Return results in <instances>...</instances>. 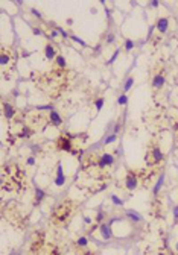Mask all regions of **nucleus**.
<instances>
[{
    "instance_id": "1",
    "label": "nucleus",
    "mask_w": 178,
    "mask_h": 255,
    "mask_svg": "<svg viewBox=\"0 0 178 255\" xmlns=\"http://www.w3.org/2000/svg\"><path fill=\"white\" fill-rule=\"evenodd\" d=\"M73 214V202L70 200H64L61 205H58L54 213H52V220L56 225H63L69 220V217Z\"/></svg>"
},
{
    "instance_id": "2",
    "label": "nucleus",
    "mask_w": 178,
    "mask_h": 255,
    "mask_svg": "<svg viewBox=\"0 0 178 255\" xmlns=\"http://www.w3.org/2000/svg\"><path fill=\"white\" fill-rule=\"evenodd\" d=\"M72 137L69 134H64L56 140V147L59 150H65V152H70V153H76V150H73V144H72Z\"/></svg>"
},
{
    "instance_id": "3",
    "label": "nucleus",
    "mask_w": 178,
    "mask_h": 255,
    "mask_svg": "<svg viewBox=\"0 0 178 255\" xmlns=\"http://www.w3.org/2000/svg\"><path fill=\"white\" fill-rule=\"evenodd\" d=\"M163 161V152L160 150V147H152L148 153H146V163L148 164H158Z\"/></svg>"
},
{
    "instance_id": "4",
    "label": "nucleus",
    "mask_w": 178,
    "mask_h": 255,
    "mask_svg": "<svg viewBox=\"0 0 178 255\" xmlns=\"http://www.w3.org/2000/svg\"><path fill=\"white\" fill-rule=\"evenodd\" d=\"M138 185V179H137V173L133 170H128L127 178H125V187L128 190H136Z\"/></svg>"
},
{
    "instance_id": "5",
    "label": "nucleus",
    "mask_w": 178,
    "mask_h": 255,
    "mask_svg": "<svg viewBox=\"0 0 178 255\" xmlns=\"http://www.w3.org/2000/svg\"><path fill=\"white\" fill-rule=\"evenodd\" d=\"M97 166L101 167V169H104V167H111L114 164V155H111V153H102L101 157L97 158Z\"/></svg>"
},
{
    "instance_id": "6",
    "label": "nucleus",
    "mask_w": 178,
    "mask_h": 255,
    "mask_svg": "<svg viewBox=\"0 0 178 255\" xmlns=\"http://www.w3.org/2000/svg\"><path fill=\"white\" fill-rule=\"evenodd\" d=\"M99 231H101V236H102L104 240L113 238V229H111V223H101V226H99Z\"/></svg>"
},
{
    "instance_id": "7",
    "label": "nucleus",
    "mask_w": 178,
    "mask_h": 255,
    "mask_svg": "<svg viewBox=\"0 0 178 255\" xmlns=\"http://www.w3.org/2000/svg\"><path fill=\"white\" fill-rule=\"evenodd\" d=\"M49 123L52 126H61L63 125V117L59 116V112L58 111H50L49 112Z\"/></svg>"
},
{
    "instance_id": "8",
    "label": "nucleus",
    "mask_w": 178,
    "mask_h": 255,
    "mask_svg": "<svg viewBox=\"0 0 178 255\" xmlns=\"http://www.w3.org/2000/svg\"><path fill=\"white\" fill-rule=\"evenodd\" d=\"M15 114H17V111H15V108H14L11 103H8V102L3 103V116H5L6 118H8V120L14 118Z\"/></svg>"
},
{
    "instance_id": "9",
    "label": "nucleus",
    "mask_w": 178,
    "mask_h": 255,
    "mask_svg": "<svg viewBox=\"0 0 178 255\" xmlns=\"http://www.w3.org/2000/svg\"><path fill=\"white\" fill-rule=\"evenodd\" d=\"M168 26H169V18L168 17H160V18L157 20L155 28L158 29V32H160V33H166Z\"/></svg>"
},
{
    "instance_id": "10",
    "label": "nucleus",
    "mask_w": 178,
    "mask_h": 255,
    "mask_svg": "<svg viewBox=\"0 0 178 255\" xmlns=\"http://www.w3.org/2000/svg\"><path fill=\"white\" fill-rule=\"evenodd\" d=\"M44 56L47 58V59H50V61H52V59H55V58L58 56V53H56L55 47H54V46H52L50 43H47V44L44 46Z\"/></svg>"
},
{
    "instance_id": "11",
    "label": "nucleus",
    "mask_w": 178,
    "mask_h": 255,
    "mask_svg": "<svg viewBox=\"0 0 178 255\" xmlns=\"http://www.w3.org/2000/svg\"><path fill=\"white\" fill-rule=\"evenodd\" d=\"M163 85H164V75L163 73H157V75L154 76V79H152V87L155 90H160Z\"/></svg>"
},
{
    "instance_id": "12",
    "label": "nucleus",
    "mask_w": 178,
    "mask_h": 255,
    "mask_svg": "<svg viewBox=\"0 0 178 255\" xmlns=\"http://www.w3.org/2000/svg\"><path fill=\"white\" fill-rule=\"evenodd\" d=\"M44 196H46L44 190H41L40 187H35V200H34V205H40V202L44 199Z\"/></svg>"
},
{
    "instance_id": "13",
    "label": "nucleus",
    "mask_w": 178,
    "mask_h": 255,
    "mask_svg": "<svg viewBox=\"0 0 178 255\" xmlns=\"http://www.w3.org/2000/svg\"><path fill=\"white\" fill-rule=\"evenodd\" d=\"M125 214H127V216L133 220V222H140L142 220V216L138 213H136V211H133V210H127L125 211Z\"/></svg>"
},
{
    "instance_id": "14",
    "label": "nucleus",
    "mask_w": 178,
    "mask_h": 255,
    "mask_svg": "<svg viewBox=\"0 0 178 255\" xmlns=\"http://www.w3.org/2000/svg\"><path fill=\"white\" fill-rule=\"evenodd\" d=\"M134 76H129L127 80H125V84H123V91L127 93V91H129L131 88H133V85H134Z\"/></svg>"
},
{
    "instance_id": "15",
    "label": "nucleus",
    "mask_w": 178,
    "mask_h": 255,
    "mask_svg": "<svg viewBox=\"0 0 178 255\" xmlns=\"http://www.w3.org/2000/svg\"><path fill=\"white\" fill-rule=\"evenodd\" d=\"M31 135H32V129L28 128V126H23V129L20 131V134H18L20 138H29Z\"/></svg>"
},
{
    "instance_id": "16",
    "label": "nucleus",
    "mask_w": 178,
    "mask_h": 255,
    "mask_svg": "<svg viewBox=\"0 0 178 255\" xmlns=\"http://www.w3.org/2000/svg\"><path fill=\"white\" fill-rule=\"evenodd\" d=\"M55 65L58 67V69H65V58L63 56V55H58L56 58H55Z\"/></svg>"
},
{
    "instance_id": "17",
    "label": "nucleus",
    "mask_w": 178,
    "mask_h": 255,
    "mask_svg": "<svg viewBox=\"0 0 178 255\" xmlns=\"http://www.w3.org/2000/svg\"><path fill=\"white\" fill-rule=\"evenodd\" d=\"M11 61V55H8L6 53V50H2V55H0V64L2 65H6Z\"/></svg>"
},
{
    "instance_id": "18",
    "label": "nucleus",
    "mask_w": 178,
    "mask_h": 255,
    "mask_svg": "<svg viewBox=\"0 0 178 255\" xmlns=\"http://www.w3.org/2000/svg\"><path fill=\"white\" fill-rule=\"evenodd\" d=\"M163 182H164V173H161L160 178H158V181H157V184H155V187H154V194H157L158 191H160V188H161Z\"/></svg>"
},
{
    "instance_id": "19",
    "label": "nucleus",
    "mask_w": 178,
    "mask_h": 255,
    "mask_svg": "<svg viewBox=\"0 0 178 255\" xmlns=\"http://www.w3.org/2000/svg\"><path fill=\"white\" fill-rule=\"evenodd\" d=\"M105 216H107V214H105V211H102L101 208H99V210H97V214H96V217H95V222H96V223H104L102 220L105 219Z\"/></svg>"
},
{
    "instance_id": "20",
    "label": "nucleus",
    "mask_w": 178,
    "mask_h": 255,
    "mask_svg": "<svg viewBox=\"0 0 178 255\" xmlns=\"http://www.w3.org/2000/svg\"><path fill=\"white\" fill-rule=\"evenodd\" d=\"M117 140V134H111V135H107L104 140V144H111V143H114Z\"/></svg>"
},
{
    "instance_id": "21",
    "label": "nucleus",
    "mask_w": 178,
    "mask_h": 255,
    "mask_svg": "<svg viewBox=\"0 0 178 255\" xmlns=\"http://www.w3.org/2000/svg\"><path fill=\"white\" fill-rule=\"evenodd\" d=\"M70 38H72V41L78 43L79 46H82V47H87V43H85L84 39H81V38H79V37H76V35H73V33H72V35H70Z\"/></svg>"
},
{
    "instance_id": "22",
    "label": "nucleus",
    "mask_w": 178,
    "mask_h": 255,
    "mask_svg": "<svg viewBox=\"0 0 178 255\" xmlns=\"http://www.w3.org/2000/svg\"><path fill=\"white\" fill-rule=\"evenodd\" d=\"M76 245L79 246V247H85L88 245V238L87 237H79L78 240H76Z\"/></svg>"
},
{
    "instance_id": "23",
    "label": "nucleus",
    "mask_w": 178,
    "mask_h": 255,
    "mask_svg": "<svg viewBox=\"0 0 178 255\" xmlns=\"http://www.w3.org/2000/svg\"><path fill=\"white\" fill-rule=\"evenodd\" d=\"M123 47H125V50H127V52L133 50V47H134V41H133V39H129V38H127V39H125V46H123Z\"/></svg>"
},
{
    "instance_id": "24",
    "label": "nucleus",
    "mask_w": 178,
    "mask_h": 255,
    "mask_svg": "<svg viewBox=\"0 0 178 255\" xmlns=\"http://www.w3.org/2000/svg\"><path fill=\"white\" fill-rule=\"evenodd\" d=\"M104 97H97L96 99V102H95V106H96V111H101L102 109V106H104Z\"/></svg>"
},
{
    "instance_id": "25",
    "label": "nucleus",
    "mask_w": 178,
    "mask_h": 255,
    "mask_svg": "<svg viewBox=\"0 0 178 255\" xmlns=\"http://www.w3.org/2000/svg\"><path fill=\"white\" fill-rule=\"evenodd\" d=\"M119 53H120V49H116V50H114V53H113V55H111V58H110L108 61H107V64H108V65H110V64H113V62L116 61V59H117V56H119Z\"/></svg>"
},
{
    "instance_id": "26",
    "label": "nucleus",
    "mask_w": 178,
    "mask_h": 255,
    "mask_svg": "<svg viewBox=\"0 0 178 255\" xmlns=\"http://www.w3.org/2000/svg\"><path fill=\"white\" fill-rule=\"evenodd\" d=\"M111 202H113L116 206H120V205H123V200L122 199H119L116 194H111Z\"/></svg>"
},
{
    "instance_id": "27",
    "label": "nucleus",
    "mask_w": 178,
    "mask_h": 255,
    "mask_svg": "<svg viewBox=\"0 0 178 255\" xmlns=\"http://www.w3.org/2000/svg\"><path fill=\"white\" fill-rule=\"evenodd\" d=\"M117 103L119 105H127L128 103V96L125 94V93H123V94H120V96H119V99H117Z\"/></svg>"
},
{
    "instance_id": "28",
    "label": "nucleus",
    "mask_w": 178,
    "mask_h": 255,
    "mask_svg": "<svg viewBox=\"0 0 178 255\" xmlns=\"http://www.w3.org/2000/svg\"><path fill=\"white\" fill-rule=\"evenodd\" d=\"M101 53H102V44H97V46H95V47H93V56H96V58H97L99 55H101Z\"/></svg>"
},
{
    "instance_id": "29",
    "label": "nucleus",
    "mask_w": 178,
    "mask_h": 255,
    "mask_svg": "<svg viewBox=\"0 0 178 255\" xmlns=\"http://www.w3.org/2000/svg\"><path fill=\"white\" fill-rule=\"evenodd\" d=\"M54 28H55V30H56L58 33H61V37H63V38H69V37H70L69 33L65 32V30H64L63 28H59V26H54Z\"/></svg>"
},
{
    "instance_id": "30",
    "label": "nucleus",
    "mask_w": 178,
    "mask_h": 255,
    "mask_svg": "<svg viewBox=\"0 0 178 255\" xmlns=\"http://www.w3.org/2000/svg\"><path fill=\"white\" fill-rule=\"evenodd\" d=\"M64 182H65V176H64V175H63V176H56V179H55V185L61 187V185H64Z\"/></svg>"
},
{
    "instance_id": "31",
    "label": "nucleus",
    "mask_w": 178,
    "mask_h": 255,
    "mask_svg": "<svg viewBox=\"0 0 178 255\" xmlns=\"http://www.w3.org/2000/svg\"><path fill=\"white\" fill-rule=\"evenodd\" d=\"M114 39H116L114 33H113V32H110L108 35H107V38H105V41H107V44H113V43H114Z\"/></svg>"
},
{
    "instance_id": "32",
    "label": "nucleus",
    "mask_w": 178,
    "mask_h": 255,
    "mask_svg": "<svg viewBox=\"0 0 178 255\" xmlns=\"http://www.w3.org/2000/svg\"><path fill=\"white\" fill-rule=\"evenodd\" d=\"M31 12H32V15H34V17H37V18H40V20H41V18H43V15H41V14H40V11H38V9H35V8H32V9H31Z\"/></svg>"
},
{
    "instance_id": "33",
    "label": "nucleus",
    "mask_w": 178,
    "mask_h": 255,
    "mask_svg": "<svg viewBox=\"0 0 178 255\" xmlns=\"http://www.w3.org/2000/svg\"><path fill=\"white\" fill-rule=\"evenodd\" d=\"M64 173H63V166H61V163H59L58 166H56V176H63Z\"/></svg>"
},
{
    "instance_id": "34",
    "label": "nucleus",
    "mask_w": 178,
    "mask_h": 255,
    "mask_svg": "<svg viewBox=\"0 0 178 255\" xmlns=\"http://www.w3.org/2000/svg\"><path fill=\"white\" fill-rule=\"evenodd\" d=\"M120 128H122V123H120V120H119V122L114 125V132L113 134H117L119 131H120Z\"/></svg>"
},
{
    "instance_id": "35",
    "label": "nucleus",
    "mask_w": 178,
    "mask_h": 255,
    "mask_svg": "<svg viewBox=\"0 0 178 255\" xmlns=\"http://www.w3.org/2000/svg\"><path fill=\"white\" fill-rule=\"evenodd\" d=\"M84 222H85V223H87V225H91V223H93V222H95V220H93V219H90L88 216H84Z\"/></svg>"
},
{
    "instance_id": "36",
    "label": "nucleus",
    "mask_w": 178,
    "mask_h": 255,
    "mask_svg": "<svg viewBox=\"0 0 178 255\" xmlns=\"http://www.w3.org/2000/svg\"><path fill=\"white\" fill-rule=\"evenodd\" d=\"M26 163H28V166H34V164H35V158H34V157H29Z\"/></svg>"
},
{
    "instance_id": "37",
    "label": "nucleus",
    "mask_w": 178,
    "mask_h": 255,
    "mask_svg": "<svg viewBox=\"0 0 178 255\" xmlns=\"http://www.w3.org/2000/svg\"><path fill=\"white\" fill-rule=\"evenodd\" d=\"M178 220V205L174 208V222H177Z\"/></svg>"
},
{
    "instance_id": "38",
    "label": "nucleus",
    "mask_w": 178,
    "mask_h": 255,
    "mask_svg": "<svg viewBox=\"0 0 178 255\" xmlns=\"http://www.w3.org/2000/svg\"><path fill=\"white\" fill-rule=\"evenodd\" d=\"M32 32H34V35H41V29H38V28H32Z\"/></svg>"
},
{
    "instance_id": "39",
    "label": "nucleus",
    "mask_w": 178,
    "mask_h": 255,
    "mask_svg": "<svg viewBox=\"0 0 178 255\" xmlns=\"http://www.w3.org/2000/svg\"><path fill=\"white\" fill-rule=\"evenodd\" d=\"M31 149H32V152H40V144H32Z\"/></svg>"
},
{
    "instance_id": "40",
    "label": "nucleus",
    "mask_w": 178,
    "mask_h": 255,
    "mask_svg": "<svg viewBox=\"0 0 178 255\" xmlns=\"http://www.w3.org/2000/svg\"><path fill=\"white\" fill-rule=\"evenodd\" d=\"M56 37H58V32L54 29V30L50 32V37H47V38H56Z\"/></svg>"
},
{
    "instance_id": "41",
    "label": "nucleus",
    "mask_w": 178,
    "mask_h": 255,
    "mask_svg": "<svg viewBox=\"0 0 178 255\" xmlns=\"http://www.w3.org/2000/svg\"><path fill=\"white\" fill-rule=\"evenodd\" d=\"M151 6H152V8H158V6H160V3H158L157 0H152V2H151Z\"/></svg>"
},
{
    "instance_id": "42",
    "label": "nucleus",
    "mask_w": 178,
    "mask_h": 255,
    "mask_svg": "<svg viewBox=\"0 0 178 255\" xmlns=\"http://www.w3.org/2000/svg\"><path fill=\"white\" fill-rule=\"evenodd\" d=\"M29 55H31V52H23V53H22V56H23V58H28Z\"/></svg>"
},
{
    "instance_id": "43",
    "label": "nucleus",
    "mask_w": 178,
    "mask_h": 255,
    "mask_svg": "<svg viewBox=\"0 0 178 255\" xmlns=\"http://www.w3.org/2000/svg\"><path fill=\"white\" fill-rule=\"evenodd\" d=\"M177 251H178V243H177Z\"/></svg>"
}]
</instances>
